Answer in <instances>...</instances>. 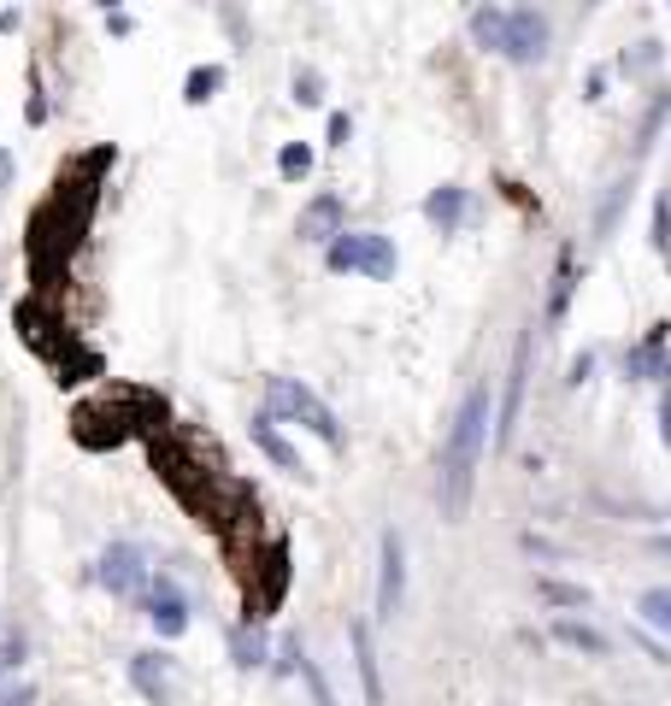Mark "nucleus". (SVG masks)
Here are the masks:
<instances>
[{
    "mask_svg": "<svg viewBox=\"0 0 671 706\" xmlns=\"http://www.w3.org/2000/svg\"><path fill=\"white\" fill-rule=\"evenodd\" d=\"M489 406L495 394L489 383H472L466 401H459L454 424H447V442H442V477H436V501H442V519L459 524L472 507V489H477V459H484V442H489Z\"/></svg>",
    "mask_w": 671,
    "mask_h": 706,
    "instance_id": "obj_1",
    "label": "nucleus"
},
{
    "mask_svg": "<svg viewBox=\"0 0 671 706\" xmlns=\"http://www.w3.org/2000/svg\"><path fill=\"white\" fill-rule=\"evenodd\" d=\"M266 412H271V419L306 424L324 447H342V419H336V412L324 406L306 383H295V377H271V383H266Z\"/></svg>",
    "mask_w": 671,
    "mask_h": 706,
    "instance_id": "obj_2",
    "label": "nucleus"
},
{
    "mask_svg": "<svg viewBox=\"0 0 671 706\" xmlns=\"http://www.w3.org/2000/svg\"><path fill=\"white\" fill-rule=\"evenodd\" d=\"M95 583L107 595H118V600H142L148 595V583H153V572H148V554L136 542H112L107 554L95 560Z\"/></svg>",
    "mask_w": 671,
    "mask_h": 706,
    "instance_id": "obj_3",
    "label": "nucleus"
},
{
    "mask_svg": "<svg viewBox=\"0 0 671 706\" xmlns=\"http://www.w3.org/2000/svg\"><path fill=\"white\" fill-rule=\"evenodd\" d=\"M530 341H537V324H524L519 341H512V366H507V389H501V412H495V447H512V430H519L524 412V383H530Z\"/></svg>",
    "mask_w": 671,
    "mask_h": 706,
    "instance_id": "obj_4",
    "label": "nucleus"
},
{
    "mask_svg": "<svg viewBox=\"0 0 671 706\" xmlns=\"http://www.w3.org/2000/svg\"><path fill=\"white\" fill-rule=\"evenodd\" d=\"M401 600H407V542H401V530H383V542H377V618H389L401 612Z\"/></svg>",
    "mask_w": 671,
    "mask_h": 706,
    "instance_id": "obj_5",
    "label": "nucleus"
},
{
    "mask_svg": "<svg viewBox=\"0 0 671 706\" xmlns=\"http://www.w3.org/2000/svg\"><path fill=\"white\" fill-rule=\"evenodd\" d=\"M142 612H148V624L165 636V642H177V636L188 630V595L177 589V577L160 572L148 583V595H142Z\"/></svg>",
    "mask_w": 671,
    "mask_h": 706,
    "instance_id": "obj_6",
    "label": "nucleus"
},
{
    "mask_svg": "<svg viewBox=\"0 0 671 706\" xmlns=\"http://www.w3.org/2000/svg\"><path fill=\"white\" fill-rule=\"evenodd\" d=\"M548 42H554V30H548V19L537 7H512L507 12V42H501V54L512 65H537L548 54Z\"/></svg>",
    "mask_w": 671,
    "mask_h": 706,
    "instance_id": "obj_7",
    "label": "nucleus"
},
{
    "mask_svg": "<svg viewBox=\"0 0 671 706\" xmlns=\"http://www.w3.org/2000/svg\"><path fill=\"white\" fill-rule=\"evenodd\" d=\"M130 683H136V695H142L148 706H171V700H177V683H171V653H160V648L130 653Z\"/></svg>",
    "mask_w": 671,
    "mask_h": 706,
    "instance_id": "obj_8",
    "label": "nucleus"
},
{
    "mask_svg": "<svg viewBox=\"0 0 671 706\" xmlns=\"http://www.w3.org/2000/svg\"><path fill=\"white\" fill-rule=\"evenodd\" d=\"M342 218H348V206H342V195H313V200L301 206L295 236H301V242H324V248H331L336 236H342Z\"/></svg>",
    "mask_w": 671,
    "mask_h": 706,
    "instance_id": "obj_9",
    "label": "nucleus"
},
{
    "mask_svg": "<svg viewBox=\"0 0 671 706\" xmlns=\"http://www.w3.org/2000/svg\"><path fill=\"white\" fill-rule=\"evenodd\" d=\"M248 436H253V447H260V454H266L271 465H278V471H289V477H306L301 454H295V447H289V436L278 430V419H271V412H253Z\"/></svg>",
    "mask_w": 671,
    "mask_h": 706,
    "instance_id": "obj_10",
    "label": "nucleus"
},
{
    "mask_svg": "<svg viewBox=\"0 0 671 706\" xmlns=\"http://www.w3.org/2000/svg\"><path fill=\"white\" fill-rule=\"evenodd\" d=\"M348 642H354V671H359V688H366V706H383V671H377L371 624H348Z\"/></svg>",
    "mask_w": 671,
    "mask_h": 706,
    "instance_id": "obj_11",
    "label": "nucleus"
},
{
    "mask_svg": "<svg viewBox=\"0 0 671 706\" xmlns=\"http://www.w3.org/2000/svg\"><path fill=\"white\" fill-rule=\"evenodd\" d=\"M660 341H665V324H660L648 341H636V348L625 354V377H630V383H642V377H671V359H665Z\"/></svg>",
    "mask_w": 671,
    "mask_h": 706,
    "instance_id": "obj_12",
    "label": "nucleus"
},
{
    "mask_svg": "<svg viewBox=\"0 0 671 706\" xmlns=\"http://www.w3.org/2000/svg\"><path fill=\"white\" fill-rule=\"evenodd\" d=\"M424 218L436 224L442 236H454V230H459V218H466V188H459V183H442L436 195L424 200Z\"/></svg>",
    "mask_w": 671,
    "mask_h": 706,
    "instance_id": "obj_13",
    "label": "nucleus"
},
{
    "mask_svg": "<svg viewBox=\"0 0 671 706\" xmlns=\"http://www.w3.org/2000/svg\"><path fill=\"white\" fill-rule=\"evenodd\" d=\"M366 242L371 230H342L331 248H324V265L336 271V278H348V271H366Z\"/></svg>",
    "mask_w": 671,
    "mask_h": 706,
    "instance_id": "obj_14",
    "label": "nucleus"
},
{
    "mask_svg": "<svg viewBox=\"0 0 671 706\" xmlns=\"http://www.w3.org/2000/svg\"><path fill=\"white\" fill-rule=\"evenodd\" d=\"M554 636L565 648H577V653H595V660H607V653H613L607 630H595L589 618H554Z\"/></svg>",
    "mask_w": 671,
    "mask_h": 706,
    "instance_id": "obj_15",
    "label": "nucleus"
},
{
    "mask_svg": "<svg viewBox=\"0 0 671 706\" xmlns=\"http://www.w3.org/2000/svg\"><path fill=\"white\" fill-rule=\"evenodd\" d=\"M230 660H236V671H260V665L271 660L266 630H260V624H236V630H230Z\"/></svg>",
    "mask_w": 671,
    "mask_h": 706,
    "instance_id": "obj_16",
    "label": "nucleus"
},
{
    "mask_svg": "<svg viewBox=\"0 0 671 706\" xmlns=\"http://www.w3.org/2000/svg\"><path fill=\"white\" fill-rule=\"evenodd\" d=\"M625 200H630V171L607 188V200L595 206V242H607V236L618 230V213H625Z\"/></svg>",
    "mask_w": 671,
    "mask_h": 706,
    "instance_id": "obj_17",
    "label": "nucleus"
},
{
    "mask_svg": "<svg viewBox=\"0 0 671 706\" xmlns=\"http://www.w3.org/2000/svg\"><path fill=\"white\" fill-rule=\"evenodd\" d=\"M472 42L501 54V42H507V7H477L472 12Z\"/></svg>",
    "mask_w": 671,
    "mask_h": 706,
    "instance_id": "obj_18",
    "label": "nucleus"
},
{
    "mask_svg": "<svg viewBox=\"0 0 671 706\" xmlns=\"http://www.w3.org/2000/svg\"><path fill=\"white\" fill-rule=\"evenodd\" d=\"M394 265H401V253H394V242H389V236H377V230H371V242H366V271H359V278L389 283V278H394Z\"/></svg>",
    "mask_w": 671,
    "mask_h": 706,
    "instance_id": "obj_19",
    "label": "nucleus"
},
{
    "mask_svg": "<svg viewBox=\"0 0 671 706\" xmlns=\"http://www.w3.org/2000/svg\"><path fill=\"white\" fill-rule=\"evenodd\" d=\"M218 89H224V65H195L188 83H183V100H188V107H206Z\"/></svg>",
    "mask_w": 671,
    "mask_h": 706,
    "instance_id": "obj_20",
    "label": "nucleus"
},
{
    "mask_svg": "<svg viewBox=\"0 0 671 706\" xmlns=\"http://www.w3.org/2000/svg\"><path fill=\"white\" fill-rule=\"evenodd\" d=\"M665 118H671V89L653 95V107H648V118H642V135H636V160H642V153L653 148V135L665 130Z\"/></svg>",
    "mask_w": 671,
    "mask_h": 706,
    "instance_id": "obj_21",
    "label": "nucleus"
},
{
    "mask_svg": "<svg viewBox=\"0 0 671 706\" xmlns=\"http://www.w3.org/2000/svg\"><path fill=\"white\" fill-rule=\"evenodd\" d=\"M537 595L554 600V607H589V589L583 583H560V577H537Z\"/></svg>",
    "mask_w": 671,
    "mask_h": 706,
    "instance_id": "obj_22",
    "label": "nucleus"
},
{
    "mask_svg": "<svg viewBox=\"0 0 671 706\" xmlns=\"http://www.w3.org/2000/svg\"><path fill=\"white\" fill-rule=\"evenodd\" d=\"M306 171H313V148H306V142H289V148L278 153V177H283V183H301Z\"/></svg>",
    "mask_w": 671,
    "mask_h": 706,
    "instance_id": "obj_23",
    "label": "nucleus"
},
{
    "mask_svg": "<svg viewBox=\"0 0 671 706\" xmlns=\"http://www.w3.org/2000/svg\"><path fill=\"white\" fill-rule=\"evenodd\" d=\"M301 683L313 688V706H336V688H331V677L318 671V660H313V653H301Z\"/></svg>",
    "mask_w": 671,
    "mask_h": 706,
    "instance_id": "obj_24",
    "label": "nucleus"
},
{
    "mask_svg": "<svg viewBox=\"0 0 671 706\" xmlns=\"http://www.w3.org/2000/svg\"><path fill=\"white\" fill-rule=\"evenodd\" d=\"M642 618H648L653 630L671 636V589H648V595H642Z\"/></svg>",
    "mask_w": 671,
    "mask_h": 706,
    "instance_id": "obj_25",
    "label": "nucleus"
},
{
    "mask_svg": "<svg viewBox=\"0 0 671 706\" xmlns=\"http://www.w3.org/2000/svg\"><path fill=\"white\" fill-rule=\"evenodd\" d=\"M653 65H660V42H642L636 54H625V59H618V72H625V77H648Z\"/></svg>",
    "mask_w": 671,
    "mask_h": 706,
    "instance_id": "obj_26",
    "label": "nucleus"
},
{
    "mask_svg": "<svg viewBox=\"0 0 671 706\" xmlns=\"http://www.w3.org/2000/svg\"><path fill=\"white\" fill-rule=\"evenodd\" d=\"M295 100L301 107H318L324 100V77L313 72V65H295Z\"/></svg>",
    "mask_w": 671,
    "mask_h": 706,
    "instance_id": "obj_27",
    "label": "nucleus"
},
{
    "mask_svg": "<svg viewBox=\"0 0 671 706\" xmlns=\"http://www.w3.org/2000/svg\"><path fill=\"white\" fill-rule=\"evenodd\" d=\"M565 301H572V260H560V271H554V289H548V318H560Z\"/></svg>",
    "mask_w": 671,
    "mask_h": 706,
    "instance_id": "obj_28",
    "label": "nucleus"
},
{
    "mask_svg": "<svg viewBox=\"0 0 671 706\" xmlns=\"http://www.w3.org/2000/svg\"><path fill=\"white\" fill-rule=\"evenodd\" d=\"M653 248H660V253H671V195H660V200H653Z\"/></svg>",
    "mask_w": 671,
    "mask_h": 706,
    "instance_id": "obj_29",
    "label": "nucleus"
},
{
    "mask_svg": "<svg viewBox=\"0 0 671 706\" xmlns=\"http://www.w3.org/2000/svg\"><path fill=\"white\" fill-rule=\"evenodd\" d=\"M24 653H30L24 636H7V642H0V671H19V665H24Z\"/></svg>",
    "mask_w": 671,
    "mask_h": 706,
    "instance_id": "obj_30",
    "label": "nucleus"
},
{
    "mask_svg": "<svg viewBox=\"0 0 671 706\" xmlns=\"http://www.w3.org/2000/svg\"><path fill=\"white\" fill-rule=\"evenodd\" d=\"M348 135H354V118L348 112H331V148H348Z\"/></svg>",
    "mask_w": 671,
    "mask_h": 706,
    "instance_id": "obj_31",
    "label": "nucleus"
},
{
    "mask_svg": "<svg viewBox=\"0 0 671 706\" xmlns=\"http://www.w3.org/2000/svg\"><path fill=\"white\" fill-rule=\"evenodd\" d=\"M12 183H19V165H12V153L7 148H0V195H7V188Z\"/></svg>",
    "mask_w": 671,
    "mask_h": 706,
    "instance_id": "obj_32",
    "label": "nucleus"
},
{
    "mask_svg": "<svg viewBox=\"0 0 671 706\" xmlns=\"http://www.w3.org/2000/svg\"><path fill=\"white\" fill-rule=\"evenodd\" d=\"M30 700H36V688H30V683H19V688H7V695H0V706H30Z\"/></svg>",
    "mask_w": 671,
    "mask_h": 706,
    "instance_id": "obj_33",
    "label": "nucleus"
},
{
    "mask_svg": "<svg viewBox=\"0 0 671 706\" xmlns=\"http://www.w3.org/2000/svg\"><path fill=\"white\" fill-rule=\"evenodd\" d=\"M24 118H30V124H47V95H42V89L30 95V107H24Z\"/></svg>",
    "mask_w": 671,
    "mask_h": 706,
    "instance_id": "obj_34",
    "label": "nucleus"
},
{
    "mask_svg": "<svg viewBox=\"0 0 671 706\" xmlns=\"http://www.w3.org/2000/svg\"><path fill=\"white\" fill-rule=\"evenodd\" d=\"M589 371H595V354H577L572 359V383H589Z\"/></svg>",
    "mask_w": 671,
    "mask_h": 706,
    "instance_id": "obj_35",
    "label": "nucleus"
},
{
    "mask_svg": "<svg viewBox=\"0 0 671 706\" xmlns=\"http://www.w3.org/2000/svg\"><path fill=\"white\" fill-rule=\"evenodd\" d=\"M660 436H665V447H671V389L660 394Z\"/></svg>",
    "mask_w": 671,
    "mask_h": 706,
    "instance_id": "obj_36",
    "label": "nucleus"
},
{
    "mask_svg": "<svg viewBox=\"0 0 671 706\" xmlns=\"http://www.w3.org/2000/svg\"><path fill=\"white\" fill-rule=\"evenodd\" d=\"M107 30L112 36H130V12H107Z\"/></svg>",
    "mask_w": 671,
    "mask_h": 706,
    "instance_id": "obj_37",
    "label": "nucleus"
},
{
    "mask_svg": "<svg viewBox=\"0 0 671 706\" xmlns=\"http://www.w3.org/2000/svg\"><path fill=\"white\" fill-rule=\"evenodd\" d=\"M648 547H653V554H660V560H671V530H660V536H653Z\"/></svg>",
    "mask_w": 671,
    "mask_h": 706,
    "instance_id": "obj_38",
    "label": "nucleus"
}]
</instances>
